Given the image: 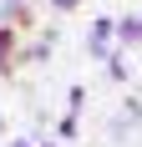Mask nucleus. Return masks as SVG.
<instances>
[{
	"mask_svg": "<svg viewBox=\"0 0 142 147\" xmlns=\"http://www.w3.org/2000/svg\"><path fill=\"white\" fill-rule=\"evenodd\" d=\"M107 41H112V26H107V20H97V36H91V51H107Z\"/></svg>",
	"mask_w": 142,
	"mask_h": 147,
	"instance_id": "obj_1",
	"label": "nucleus"
},
{
	"mask_svg": "<svg viewBox=\"0 0 142 147\" xmlns=\"http://www.w3.org/2000/svg\"><path fill=\"white\" fill-rule=\"evenodd\" d=\"M10 46H15V36H10V30H5V26H0V66L10 61Z\"/></svg>",
	"mask_w": 142,
	"mask_h": 147,
	"instance_id": "obj_2",
	"label": "nucleus"
},
{
	"mask_svg": "<svg viewBox=\"0 0 142 147\" xmlns=\"http://www.w3.org/2000/svg\"><path fill=\"white\" fill-rule=\"evenodd\" d=\"M122 36H127V41H137V36H142V15H137V20H127V30H122Z\"/></svg>",
	"mask_w": 142,
	"mask_h": 147,
	"instance_id": "obj_3",
	"label": "nucleus"
},
{
	"mask_svg": "<svg viewBox=\"0 0 142 147\" xmlns=\"http://www.w3.org/2000/svg\"><path fill=\"white\" fill-rule=\"evenodd\" d=\"M56 5H61V10H71V5H76V0H56Z\"/></svg>",
	"mask_w": 142,
	"mask_h": 147,
	"instance_id": "obj_4",
	"label": "nucleus"
}]
</instances>
